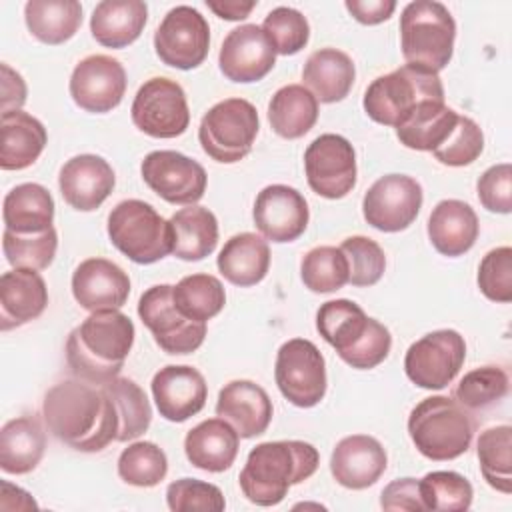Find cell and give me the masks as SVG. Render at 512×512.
Listing matches in <instances>:
<instances>
[{"label": "cell", "instance_id": "6da1fadb", "mask_svg": "<svg viewBox=\"0 0 512 512\" xmlns=\"http://www.w3.org/2000/svg\"><path fill=\"white\" fill-rule=\"evenodd\" d=\"M54 438L80 452H100L118 436V412L108 392L84 380L54 384L42 402Z\"/></svg>", "mask_w": 512, "mask_h": 512}, {"label": "cell", "instance_id": "7a4b0ae2", "mask_svg": "<svg viewBox=\"0 0 512 512\" xmlns=\"http://www.w3.org/2000/svg\"><path fill=\"white\" fill-rule=\"evenodd\" d=\"M134 322L120 310H96L66 340V362L84 382L104 386L114 380L134 344Z\"/></svg>", "mask_w": 512, "mask_h": 512}, {"label": "cell", "instance_id": "3957f363", "mask_svg": "<svg viewBox=\"0 0 512 512\" xmlns=\"http://www.w3.org/2000/svg\"><path fill=\"white\" fill-rule=\"evenodd\" d=\"M320 464L310 442L274 440L254 446L238 476L244 496L258 506L280 504L294 484L308 480Z\"/></svg>", "mask_w": 512, "mask_h": 512}, {"label": "cell", "instance_id": "277c9868", "mask_svg": "<svg viewBox=\"0 0 512 512\" xmlns=\"http://www.w3.org/2000/svg\"><path fill=\"white\" fill-rule=\"evenodd\" d=\"M316 330L348 366L358 370L376 368L392 348L390 330L346 298L328 300L318 308Z\"/></svg>", "mask_w": 512, "mask_h": 512}, {"label": "cell", "instance_id": "5b68a950", "mask_svg": "<svg viewBox=\"0 0 512 512\" xmlns=\"http://www.w3.org/2000/svg\"><path fill=\"white\" fill-rule=\"evenodd\" d=\"M444 100V86L436 72L404 64L370 82L364 92V112L378 124L398 128L422 104Z\"/></svg>", "mask_w": 512, "mask_h": 512}, {"label": "cell", "instance_id": "8992f818", "mask_svg": "<svg viewBox=\"0 0 512 512\" xmlns=\"http://www.w3.org/2000/svg\"><path fill=\"white\" fill-rule=\"evenodd\" d=\"M408 434L422 456L444 462L462 456L470 448L474 422L454 398L428 396L412 408Z\"/></svg>", "mask_w": 512, "mask_h": 512}, {"label": "cell", "instance_id": "52a82bcc", "mask_svg": "<svg viewBox=\"0 0 512 512\" xmlns=\"http://www.w3.org/2000/svg\"><path fill=\"white\" fill-rule=\"evenodd\" d=\"M456 22L450 10L434 0H416L400 16V48L406 64L440 72L454 52Z\"/></svg>", "mask_w": 512, "mask_h": 512}, {"label": "cell", "instance_id": "ba28073f", "mask_svg": "<svg viewBox=\"0 0 512 512\" xmlns=\"http://www.w3.org/2000/svg\"><path fill=\"white\" fill-rule=\"evenodd\" d=\"M108 238L136 264H154L172 252V226L144 200H122L108 214Z\"/></svg>", "mask_w": 512, "mask_h": 512}, {"label": "cell", "instance_id": "9c48e42d", "mask_svg": "<svg viewBox=\"0 0 512 512\" xmlns=\"http://www.w3.org/2000/svg\"><path fill=\"white\" fill-rule=\"evenodd\" d=\"M258 128V110L252 102L244 98H226L202 116L198 140L212 160L234 164L250 154Z\"/></svg>", "mask_w": 512, "mask_h": 512}, {"label": "cell", "instance_id": "30bf717a", "mask_svg": "<svg viewBox=\"0 0 512 512\" xmlns=\"http://www.w3.org/2000/svg\"><path fill=\"white\" fill-rule=\"evenodd\" d=\"M274 378L278 390L290 404L312 408L326 394L324 356L314 342L292 338L278 348Z\"/></svg>", "mask_w": 512, "mask_h": 512}, {"label": "cell", "instance_id": "8fae6325", "mask_svg": "<svg viewBox=\"0 0 512 512\" xmlns=\"http://www.w3.org/2000/svg\"><path fill=\"white\" fill-rule=\"evenodd\" d=\"M130 114L134 126L152 138H176L190 124L184 88L164 76H154L138 88Z\"/></svg>", "mask_w": 512, "mask_h": 512}, {"label": "cell", "instance_id": "7c38bea8", "mask_svg": "<svg viewBox=\"0 0 512 512\" xmlns=\"http://www.w3.org/2000/svg\"><path fill=\"white\" fill-rule=\"evenodd\" d=\"M138 316L166 354H190L206 338V322H194L178 312L170 284L150 286L138 300Z\"/></svg>", "mask_w": 512, "mask_h": 512}, {"label": "cell", "instance_id": "4fadbf2b", "mask_svg": "<svg viewBox=\"0 0 512 512\" xmlns=\"http://www.w3.org/2000/svg\"><path fill=\"white\" fill-rule=\"evenodd\" d=\"M464 358L466 342L456 330H434L410 344L404 356V372L420 388L442 390L458 376Z\"/></svg>", "mask_w": 512, "mask_h": 512}, {"label": "cell", "instance_id": "5bb4252c", "mask_svg": "<svg viewBox=\"0 0 512 512\" xmlns=\"http://www.w3.org/2000/svg\"><path fill=\"white\" fill-rule=\"evenodd\" d=\"M156 56L172 68L192 70L200 66L210 50V26L192 6H176L166 12L154 32Z\"/></svg>", "mask_w": 512, "mask_h": 512}, {"label": "cell", "instance_id": "9a60e30c", "mask_svg": "<svg viewBox=\"0 0 512 512\" xmlns=\"http://www.w3.org/2000/svg\"><path fill=\"white\" fill-rule=\"evenodd\" d=\"M308 186L322 198H344L356 186V152L340 134H320L304 152Z\"/></svg>", "mask_w": 512, "mask_h": 512}, {"label": "cell", "instance_id": "2e32d148", "mask_svg": "<svg viewBox=\"0 0 512 512\" xmlns=\"http://www.w3.org/2000/svg\"><path fill=\"white\" fill-rule=\"evenodd\" d=\"M422 186L406 174H386L364 194V220L380 232L406 230L422 208Z\"/></svg>", "mask_w": 512, "mask_h": 512}, {"label": "cell", "instance_id": "e0dca14e", "mask_svg": "<svg viewBox=\"0 0 512 512\" xmlns=\"http://www.w3.org/2000/svg\"><path fill=\"white\" fill-rule=\"evenodd\" d=\"M146 186L170 204H196L206 192V170L176 150H154L140 166Z\"/></svg>", "mask_w": 512, "mask_h": 512}, {"label": "cell", "instance_id": "ac0fdd59", "mask_svg": "<svg viewBox=\"0 0 512 512\" xmlns=\"http://www.w3.org/2000/svg\"><path fill=\"white\" fill-rule=\"evenodd\" d=\"M126 92L124 66L106 54L82 58L70 76V96L76 106L92 114L114 110Z\"/></svg>", "mask_w": 512, "mask_h": 512}, {"label": "cell", "instance_id": "d6986e66", "mask_svg": "<svg viewBox=\"0 0 512 512\" xmlns=\"http://www.w3.org/2000/svg\"><path fill=\"white\" fill-rule=\"evenodd\" d=\"M252 218L266 240L284 244L294 242L304 234L310 210L306 198L296 188L270 184L258 192Z\"/></svg>", "mask_w": 512, "mask_h": 512}, {"label": "cell", "instance_id": "ffe728a7", "mask_svg": "<svg viewBox=\"0 0 512 512\" xmlns=\"http://www.w3.org/2000/svg\"><path fill=\"white\" fill-rule=\"evenodd\" d=\"M274 64L276 52L256 24H242L230 30L220 46L218 66L232 82H258L274 68Z\"/></svg>", "mask_w": 512, "mask_h": 512}, {"label": "cell", "instance_id": "44dd1931", "mask_svg": "<svg viewBox=\"0 0 512 512\" xmlns=\"http://www.w3.org/2000/svg\"><path fill=\"white\" fill-rule=\"evenodd\" d=\"M152 396L162 418L184 422L198 414L208 398L204 376L186 364H168L152 378Z\"/></svg>", "mask_w": 512, "mask_h": 512}, {"label": "cell", "instance_id": "7402d4cb", "mask_svg": "<svg viewBox=\"0 0 512 512\" xmlns=\"http://www.w3.org/2000/svg\"><path fill=\"white\" fill-rule=\"evenodd\" d=\"M72 294L88 312L120 310L130 296V278L112 260L86 258L72 274Z\"/></svg>", "mask_w": 512, "mask_h": 512}, {"label": "cell", "instance_id": "603a6c76", "mask_svg": "<svg viewBox=\"0 0 512 512\" xmlns=\"http://www.w3.org/2000/svg\"><path fill=\"white\" fill-rule=\"evenodd\" d=\"M58 186L68 206L80 212H92L112 194L116 176L102 156L78 154L60 168Z\"/></svg>", "mask_w": 512, "mask_h": 512}, {"label": "cell", "instance_id": "cb8c5ba5", "mask_svg": "<svg viewBox=\"0 0 512 512\" xmlns=\"http://www.w3.org/2000/svg\"><path fill=\"white\" fill-rule=\"evenodd\" d=\"M388 466L384 446L368 434H352L342 438L330 456V472L334 480L350 490H364L380 480Z\"/></svg>", "mask_w": 512, "mask_h": 512}, {"label": "cell", "instance_id": "d4e9b609", "mask_svg": "<svg viewBox=\"0 0 512 512\" xmlns=\"http://www.w3.org/2000/svg\"><path fill=\"white\" fill-rule=\"evenodd\" d=\"M272 412L268 392L252 380H232L218 394L216 416L232 424L240 438L264 434L270 426Z\"/></svg>", "mask_w": 512, "mask_h": 512}, {"label": "cell", "instance_id": "484cf974", "mask_svg": "<svg viewBox=\"0 0 512 512\" xmlns=\"http://www.w3.org/2000/svg\"><path fill=\"white\" fill-rule=\"evenodd\" d=\"M48 306L44 278L30 268H14L0 276V330L36 320Z\"/></svg>", "mask_w": 512, "mask_h": 512}, {"label": "cell", "instance_id": "4316f807", "mask_svg": "<svg viewBox=\"0 0 512 512\" xmlns=\"http://www.w3.org/2000/svg\"><path fill=\"white\" fill-rule=\"evenodd\" d=\"M480 232L474 208L462 200L438 202L428 218V238L436 252L448 258L466 254Z\"/></svg>", "mask_w": 512, "mask_h": 512}, {"label": "cell", "instance_id": "83f0119b", "mask_svg": "<svg viewBox=\"0 0 512 512\" xmlns=\"http://www.w3.org/2000/svg\"><path fill=\"white\" fill-rule=\"evenodd\" d=\"M238 446V432L220 416L202 420L184 438L188 462L206 472L228 470L238 456Z\"/></svg>", "mask_w": 512, "mask_h": 512}, {"label": "cell", "instance_id": "f1b7e54d", "mask_svg": "<svg viewBox=\"0 0 512 512\" xmlns=\"http://www.w3.org/2000/svg\"><path fill=\"white\" fill-rule=\"evenodd\" d=\"M0 168L24 170L32 166L46 148L44 124L28 112L10 110L0 116Z\"/></svg>", "mask_w": 512, "mask_h": 512}, {"label": "cell", "instance_id": "f546056e", "mask_svg": "<svg viewBox=\"0 0 512 512\" xmlns=\"http://www.w3.org/2000/svg\"><path fill=\"white\" fill-rule=\"evenodd\" d=\"M356 68L352 58L338 48H320L312 52L302 68V86L324 104L340 102L352 90Z\"/></svg>", "mask_w": 512, "mask_h": 512}, {"label": "cell", "instance_id": "4dcf8cb0", "mask_svg": "<svg viewBox=\"0 0 512 512\" xmlns=\"http://www.w3.org/2000/svg\"><path fill=\"white\" fill-rule=\"evenodd\" d=\"M148 20V6L142 0H104L90 16L94 40L106 48H126L140 38Z\"/></svg>", "mask_w": 512, "mask_h": 512}, {"label": "cell", "instance_id": "1f68e13d", "mask_svg": "<svg viewBox=\"0 0 512 512\" xmlns=\"http://www.w3.org/2000/svg\"><path fill=\"white\" fill-rule=\"evenodd\" d=\"M216 266L220 274L234 286L248 288L262 282L270 268V248L264 236L240 232L226 240Z\"/></svg>", "mask_w": 512, "mask_h": 512}, {"label": "cell", "instance_id": "d6a6232c", "mask_svg": "<svg viewBox=\"0 0 512 512\" xmlns=\"http://www.w3.org/2000/svg\"><path fill=\"white\" fill-rule=\"evenodd\" d=\"M46 450V434L32 416L8 420L0 430V468L6 474L32 472Z\"/></svg>", "mask_w": 512, "mask_h": 512}, {"label": "cell", "instance_id": "836d02e7", "mask_svg": "<svg viewBox=\"0 0 512 512\" xmlns=\"http://www.w3.org/2000/svg\"><path fill=\"white\" fill-rule=\"evenodd\" d=\"M172 254L186 262H198L210 256L218 244V220L212 210L190 204L170 218Z\"/></svg>", "mask_w": 512, "mask_h": 512}, {"label": "cell", "instance_id": "e575fe53", "mask_svg": "<svg viewBox=\"0 0 512 512\" xmlns=\"http://www.w3.org/2000/svg\"><path fill=\"white\" fill-rule=\"evenodd\" d=\"M2 218L6 230L18 234L44 232L54 222V198L42 184H18L4 196Z\"/></svg>", "mask_w": 512, "mask_h": 512}, {"label": "cell", "instance_id": "d590c367", "mask_svg": "<svg viewBox=\"0 0 512 512\" xmlns=\"http://www.w3.org/2000/svg\"><path fill=\"white\" fill-rule=\"evenodd\" d=\"M318 120V100L302 84H288L274 92L268 104V122L272 130L286 138L296 140L312 130Z\"/></svg>", "mask_w": 512, "mask_h": 512}, {"label": "cell", "instance_id": "8d00e7d4", "mask_svg": "<svg viewBox=\"0 0 512 512\" xmlns=\"http://www.w3.org/2000/svg\"><path fill=\"white\" fill-rule=\"evenodd\" d=\"M24 20L36 40L56 46L68 42L82 26V6L76 0H30Z\"/></svg>", "mask_w": 512, "mask_h": 512}, {"label": "cell", "instance_id": "74e56055", "mask_svg": "<svg viewBox=\"0 0 512 512\" xmlns=\"http://www.w3.org/2000/svg\"><path fill=\"white\" fill-rule=\"evenodd\" d=\"M458 112L444 104V100H434L422 104L406 122L396 128L400 144L410 150L434 152L440 148L458 122Z\"/></svg>", "mask_w": 512, "mask_h": 512}, {"label": "cell", "instance_id": "f35d334b", "mask_svg": "<svg viewBox=\"0 0 512 512\" xmlns=\"http://www.w3.org/2000/svg\"><path fill=\"white\" fill-rule=\"evenodd\" d=\"M172 300L180 314L194 322H208L226 304L222 282L212 274H188L172 286Z\"/></svg>", "mask_w": 512, "mask_h": 512}, {"label": "cell", "instance_id": "ab89813d", "mask_svg": "<svg viewBox=\"0 0 512 512\" xmlns=\"http://www.w3.org/2000/svg\"><path fill=\"white\" fill-rule=\"evenodd\" d=\"M476 456L484 480L498 492H512V428L508 424L490 426L480 432Z\"/></svg>", "mask_w": 512, "mask_h": 512}, {"label": "cell", "instance_id": "60d3db41", "mask_svg": "<svg viewBox=\"0 0 512 512\" xmlns=\"http://www.w3.org/2000/svg\"><path fill=\"white\" fill-rule=\"evenodd\" d=\"M112 398L118 412V442L136 440L152 422V408L144 390L130 378L116 376L102 386Z\"/></svg>", "mask_w": 512, "mask_h": 512}, {"label": "cell", "instance_id": "b9f144b4", "mask_svg": "<svg viewBox=\"0 0 512 512\" xmlns=\"http://www.w3.org/2000/svg\"><path fill=\"white\" fill-rule=\"evenodd\" d=\"M300 276L304 286L316 294L336 292L348 284V260L336 246H316L304 254Z\"/></svg>", "mask_w": 512, "mask_h": 512}, {"label": "cell", "instance_id": "7bdbcfd3", "mask_svg": "<svg viewBox=\"0 0 512 512\" xmlns=\"http://www.w3.org/2000/svg\"><path fill=\"white\" fill-rule=\"evenodd\" d=\"M168 474V458L154 442H132L118 456V476L138 488H152Z\"/></svg>", "mask_w": 512, "mask_h": 512}, {"label": "cell", "instance_id": "ee69618b", "mask_svg": "<svg viewBox=\"0 0 512 512\" xmlns=\"http://www.w3.org/2000/svg\"><path fill=\"white\" fill-rule=\"evenodd\" d=\"M420 482V496L424 510L438 512H464L470 508L474 498V488L458 472L436 470L428 472Z\"/></svg>", "mask_w": 512, "mask_h": 512}, {"label": "cell", "instance_id": "f6af8a7d", "mask_svg": "<svg viewBox=\"0 0 512 512\" xmlns=\"http://www.w3.org/2000/svg\"><path fill=\"white\" fill-rule=\"evenodd\" d=\"M58 248L56 228H48L38 234H18L4 228L2 250L6 260L14 268L44 270L54 262Z\"/></svg>", "mask_w": 512, "mask_h": 512}, {"label": "cell", "instance_id": "bcb514c9", "mask_svg": "<svg viewBox=\"0 0 512 512\" xmlns=\"http://www.w3.org/2000/svg\"><path fill=\"white\" fill-rule=\"evenodd\" d=\"M508 394V374L500 366H480L466 372L454 388V398L466 410H480Z\"/></svg>", "mask_w": 512, "mask_h": 512}, {"label": "cell", "instance_id": "7dc6e473", "mask_svg": "<svg viewBox=\"0 0 512 512\" xmlns=\"http://www.w3.org/2000/svg\"><path fill=\"white\" fill-rule=\"evenodd\" d=\"M262 32L272 44L276 54H298L310 38V24L302 12L290 6H278L270 10L262 22Z\"/></svg>", "mask_w": 512, "mask_h": 512}, {"label": "cell", "instance_id": "c3c4849f", "mask_svg": "<svg viewBox=\"0 0 512 512\" xmlns=\"http://www.w3.org/2000/svg\"><path fill=\"white\" fill-rule=\"evenodd\" d=\"M348 260V284L374 286L386 268V256L378 242L368 236H350L340 244Z\"/></svg>", "mask_w": 512, "mask_h": 512}, {"label": "cell", "instance_id": "681fc988", "mask_svg": "<svg viewBox=\"0 0 512 512\" xmlns=\"http://www.w3.org/2000/svg\"><path fill=\"white\" fill-rule=\"evenodd\" d=\"M484 150V134L480 126L468 118L458 116L456 128L448 136V140L436 148L432 154L444 166H468L472 164Z\"/></svg>", "mask_w": 512, "mask_h": 512}, {"label": "cell", "instance_id": "f907efd6", "mask_svg": "<svg viewBox=\"0 0 512 512\" xmlns=\"http://www.w3.org/2000/svg\"><path fill=\"white\" fill-rule=\"evenodd\" d=\"M166 502L172 512H186V510L220 512L226 508V500L220 488L198 478H180L168 484Z\"/></svg>", "mask_w": 512, "mask_h": 512}, {"label": "cell", "instance_id": "816d5d0a", "mask_svg": "<svg viewBox=\"0 0 512 512\" xmlns=\"http://www.w3.org/2000/svg\"><path fill=\"white\" fill-rule=\"evenodd\" d=\"M478 288L492 300L506 304L512 300V248L498 246L480 260Z\"/></svg>", "mask_w": 512, "mask_h": 512}, {"label": "cell", "instance_id": "f5cc1de1", "mask_svg": "<svg viewBox=\"0 0 512 512\" xmlns=\"http://www.w3.org/2000/svg\"><path fill=\"white\" fill-rule=\"evenodd\" d=\"M480 204L488 212L510 214L512 210V166L508 162L494 164L476 182Z\"/></svg>", "mask_w": 512, "mask_h": 512}, {"label": "cell", "instance_id": "db71d44e", "mask_svg": "<svg viewBox=\"0 0 512 512\" xmlns=\"http://www.w3.org/2000/svg\"><path fill=\"white\" fill-rule=\"evenodd\" d=\"M380 506L384 510H424L420 496V482L416 478H398L390 482L380 496Z\"/></svg>", "mask_w": 512, "mask_h": 512}, {"label": "cell", "instance_id": "11a10c76", "mask_svg": "<svg viewBox=\"0 0 512 512\" xmlns=\"http://www.w3.org/2000/svg\"><path fill=\"white\" fill-rule=\"evenodd\" d=\"M346 10L366 26L380 24L392 16L396 10L394 0H346Z\"/></svg>", "mask_w": 512, "mask_h": 512}, {"label": "cell", "instance_id": "9f6ffc18", "mask_svg": "<svg viewBox=\"0 0 512 512\" xmlns=\"http://www.w3.org/2000/svg\"><path fill=\"white\" fill-rule=\"evenodd\" d=\"M2 112L20 110L26 102V84L18 72L8 64H2Z\"/></svg>", "mask_w": 512, "mask_h": 512}, {"label": "cell", "instance_id": "6f0895ef", "mask_svg": "<svg viewBox=\"0 0 512 512\" xmlns=\"http://www.w3.org/2000/svg\"><path fill=\"white\" fill-rule=\"evenodd\" d=\"M206 6L218 18L236 22V20H244L256 8V2L254 0H248V2H242V0H206Z\"/></svg>", "mask_w": 512, "mask_h": 512}]
</instances>
